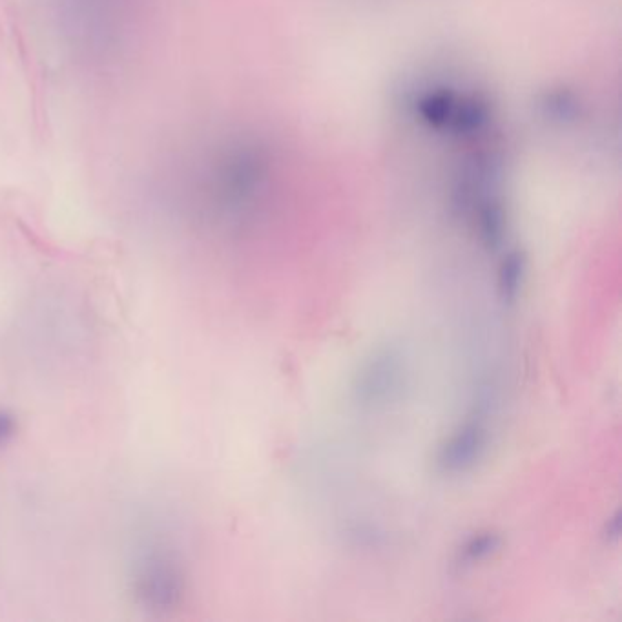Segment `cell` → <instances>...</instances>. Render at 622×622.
Wrapping results in <instances>:
<instances>
[{
	"label": "cell",
	"mask_w": 622,
	"mask_h": 622,
	"mask_svg": "<svg viewBox=\"0 0 622 622\" xmlns=\"http://www.w3.org/2000/svg\"><path fill=\"white\" fill-rule=\"evenodd\" d=\"M404 378V354L396 347H380L362 363L354 376V402L362 409L385 407L402 391Z\"/></svg>",
	"instance_id": "obj_1"
},
{
	"label": "cell",
	"mask_w": 622,
	"mask_h": 622,
	"mask_svg": "<svg viewBox=\"0 0 622 622\" xmlns=\"http://www.w3.org/2000/svg\"><path fill=\"white\" fill-rule=\"evenodd\" d=\"M489 433L480 420L458 427L438 449L436 467L442 475L457 477L477 467L488 451Z\"/></svg>",
	"instance_id": "obj_2"
},
{
	"label": "cell",
	"mask_w": 622,
	"mask_h": 622,
	"mask_svg": "<svg viewBox=\"0 0 622 622\" xmlns=\"http://www.w3.org/2000/svg\"><path fill=\"white\" fill-rule=\"evenodd\" d=\"M526 272V260L519 252L508 254L498 269V296L504 303H513L519 298Z\"/></svg>",
	"instance_id": "obj_3"
},
{
	"label": "cell",
	"mask_w": 622,
	"mask_h": 622,
	"mask_svg": "<svg viewBox=\"0 0 622 622\" xmlns=\"http://www.w3.org/2000/svg\"><path fill=\"white\" fill-rule=\"evenodd\" d=\"M500 546H502L500 535L491 533V531H489V533H482V535H478V537H473V539L469 540L466 546H464V550H462V560H464L466 564H477V562H482V560L489 559L491 555H495Z\"/></svg>",
	"instance_id": "obj_4"
},
{
	"label": "cell",
	"mask_w": 622,
	"mask_h": 622,
	"mask_svg": "<svg viewBox=\"0 0 622 622\" xmlns=\"http://www.w3.org/2000/svg\"><path fill=\"white\" fill-rule=\"evenodd\" d=\"M15 435V420L10 413L0 411V447L6 446Z\"/></svg>",
	"instance_id": "obj_5"
},
{
	"label": "cell",
	"mask_w": 622,
	"mask_h": 622,
	"mask_svg": "<svg viewBox=\"0 0 622 622\" xmlns=\"http://www.w3.org/2000/svg\"><path fill=\"white\" fill-rule=\"evenodd\" d=\"M621 535V517L615 515L612 520H608V526H606V537L610 540L619 539Z\"/></svg>",
	"instance_id": "obj_6"
}]
</instances>
